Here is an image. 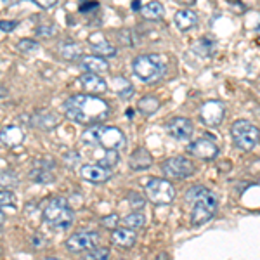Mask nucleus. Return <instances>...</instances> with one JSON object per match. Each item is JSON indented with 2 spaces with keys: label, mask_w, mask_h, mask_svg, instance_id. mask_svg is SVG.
<instances>
[{
  "label": "nucleus",
  "mask_w": 260,
  "mask_h": 260,
  "mask_svg": "<svg viewBox=\"0 0 260 260\" xmlns=\"http://www.w3.org/2000/svg\"><path fill=\"white\" fill-rule=\"evenodd\" d=\"M64 113L75 123L83 127H95L110 116L111 106L104 99L90 94H75L64 103Z\"/></svg>",
  "instance_id": "f257e3e1"
},
{
  "label": "nucleus",
  "mask_w": 260,
  "mask_h": 260,
  "mask_svg": "<svg viewBox=\"0 0 260 260\" xmlns=\"http://www.w3.org/2000/svg\"><path fill=\"white\" fill-rule=\"evenodd\" d=\"M186 201L192 205L191 210V224L203 225L215 215L219 208V200L212 191L205 186H192L186 192Z\"/></svg>",
  "instance_id": "f03ea898"
},
{
  "label": "nucleus",
  "mask_w": 260,
  "mask_h": 260,
  "mask_svg": "<svg viewBox=\"0 0 260 260\" xmlns=\"http://www.w3.org/2000/svg\"><path fill=\"white\" fill-rule=\"evenodd\" d=\"M82 142L87 146H101L104 149L121 151L127 148V137L118 127H89L82 134Z\"/></svg>",
  "instance_id": "7ed1b4c3"
},
{
  "label": "nucleus",
  "mask_w": 260,
  "mask_h": 260,
  "mask_svg": "<svg viewBox=\"0 0 260 260\" xmlns=\"http://www.w3.org/2000/svg\"><path fill=\"white\" fill-rule=\"evenodd\" d=\"M132 70L139 80L153 83L167 73V61L160 54H142L132 61Z\"/></svg>",
  "instance_id": "20e7f679"
},
{
  "label": "nucleus",
  "mask_w": 260,
  "mask_h": 260,
  "mask_svg": "<svg viewBox=\"0 0 260 260\" xmlns=\"http://www.w3.org/2000/svg\"><path fill=\"white\" fill-rule=\"evenodd\" d=\"M42 219L45 224L56 229H68L75 220V213L71 210L70 203L62 196H56V198L49 200V203L44 207L42 212Z\"/></svg>",
  "instance_id": "39448f33"
},
{
  "label": "nucleus",
  "mask_w": 260,
  "mask_h": 260,
  "mask_svg": "<svg viewBox=\"0 0 260 260\" xmlns=\"http://www.w3.org/2000/svg\"><path fill=\"white\" fill-rule=\"evenodd\" d=\"M231 136L236 148L241 151H251L260 141V130L248 120H236L231 125Z\"/></svg>",
  "instance_id": "423d86ee"
},
{
  "label": "nucleus",
  "mask_w": 260,
  "mask_h": 260,
  "mask_svg": "<svg viewBox=\"0 0 260 260\" xmlns=\"http://www.w3.org/2000/svg\"><path fill=\"white\" fill-rule=\"evenodd\" d=\"M146 196L153 205H169L175 198V189L167 179L153 177L146 184Z\"/></svg>",
  "instance_id": "0eeeda50"
},
{
  "label": "nucleus",
  "mask_w": 260,
  "mask_h": 260,
  "mask_svg": "<svg viewBox=\"0 0 260 260\" xmlns=\"http://www.w3.org/2000/svg\"><path fill=\"white\" fill-rule=\"evenodd\" d=\"M161 170L169 179H186L194 174L196 167L186 156H172L167 161H163Z\"/></svg>",
  "instance_id": "6e6552de"
},
{
  "label": "nucleus",
  "mask_w": 260,
  "mask_h": 260,
  "mask_svg": "<svg viewBox=\"0 0 260 260\" xmlns=\"http://www.w3.org/2000/svg\"><path fill=\"white\" fill-rule=\"evenodd\" d=\"M99 233L98 231H78V233L71 234L66 240V248L73 253H80V251H89L99 245Z\"/></svg>",
  "instance_id": "1a4fd4ad"
},
{
  "label": "nucleus",
  "mask_w": 260,
  "mask_h": 260,
  "mask_svg": "<svg viewBox=\"0 0 260 260\" xmlns=\"http://www.w3.org/2000/svg\"><path fill=\"white\" fill-rule=\"evenodd\" d=\"M200 118L208 127H219L225 118V106L219 99L207 101L200 108Z\"/></svg>",
  "instance_id": "9d476101"
},
{
  "label": "nucleus",
  "mask_w": 260,
  "mask_h": 260,
  "mask_svg": "<svg viewBox=\"0 0 260 260\" xmlns=\"http://www.w3.org/2000/svg\"><path fill=\"white\" fill-rule=\"evenodd\" d=\"M187 153L192 154V156H196V158H200V160L212 161V160H215V158L219 156L220 149L212 139L200 137V139L192 141L191 144L187 146Z\"/></svg>",
  "instance_id": "9b49d317"
},
{
  "label": "nucleus",
  "mask_w": 260,
  "mask_h": 260,
  "mask_svg": "<svg viewBox=\"0 0 260 260\" xmlns=\"http://www.w3.org/2000/svg\"><path fill=\"white\" fill-rule=\"evenodd\" d=\"M192 130H194L192 121L189 118H184V116H175V118L167 121V132L177 141L191 139Z\"/></svg>",
  "instance_id": "f8f14e48"
},
{
  "label": "nucleus",
  "mask_w": 260,
  "mask_h": 260,
  "mask_svg": "<svg viewBox=\"0 0 260 260\" xmlns=\"http://www.w3.org/2000/svg\"><path fill=\"white\" fill-rule=\"evenodd\" d=\"M80 175L83 180L90 184H104L113 177V170L99 167L98 163H89V165H83L80 169Z\"/></svg>",
  "instance_id": "ddd939ff"
},
{
  "label": "nucleus",
  "mask_w": 260,
  "mask_h": 260,
  "mask_svg": "<svg viewBox=\"0 0 260 260\" xmlns=\"http://www.w3.org/2000/svg\"><path fill=\"white\" fill-rule=\"evenodd\" d=\"M80 83H82V89L90 95H99V94L108 92V83L101 75L85 73L80 77Z\"/></svg>",
  "instance_id": "4468645a"
},
{
  "label": "nucleus",
  "mask_w": 260,
  "mask_h": 260,
  "mask_svg": "<svg viewBox=\"0 0 260 260\" xmlns=\"http://www.w3.org/2000/svg\"><path fill=\"white\" fill-rule=\"evenodd\" d=\"M24 139V134L19 127L14 125H7V127L0 128V144L6 148H16Z\"/></svg>",
  "instance_id": "2eb2a0df"
},
{
  "label": "nucleus",
  "mask_w": 260,
  "mask_h": 260,
  "mask_svg": "<svg viewBox=\"0 0 260 260\" xmlns=\"http://www.w3.org/2000/svg\"><path fill=\"white\" fill-rule=\"evenodd\" d=\"M128 165H130V169L136 170V172L148 170V169H151V165H153V156L149 154L148 149L137 148L132 154H130Z\"/></svg>",
  "instance_id": "dca6fc26"
},
{
  "label": "nucleus",
  "mask_w": 260,
  "mask_h": 260,
  "mask_svg": "<svg viewBox=\"0 0 260 260\" xmlns=\"http://www.w3.org/2000/svg\"><path fill=\"white\" fill-rule=\"evenodd\" d=\"M61 121L59 115L50 111H40L31 116V125L40 130H52Z\"/></svg>",
  "instance_id": "f3484780"
},
{
  "label": "nucleus",
  "mask_w": 260,
  "mask_h": 260,
  "mask_svg": "<svg viewBox=\"0 0 260 260\" xmlns=\"http://www.w3.org/2000/svg\"><path fill=\"white\" fill-rule=\"evenodd\" d=\"M174 21H175V26H177L180 31H189L191 28H194L196 24H198V16L191 9H180L177 14L174 16Z\"/></svg>",
  "instance_id": "a211bd4d"
},
{
  "label": "nucleus",
  "mask_w": 260,
  "mask_h": 260,
  "mask_svg": "<svg viewBox=\"0 0 260 260\" xmlns=\"http://www.w3.org/2000/svg\"><path fill=\"white\" fill-rule=\"evenodd\" d=\"M82 68L87 70L89 73H94V75H101V73H106L108 70H110V64H108L106 59H103V57H98V56H83L82 59Z\"/></svg>",
  "instance_id": "6ab92c4d"
},
{
  "label": "nucleus",
  "mask_w": 260,
  "mask_h": 260,
  "mask_svg": "<svg viewBox=\"0 0 260 260\" xmlns=\"http://www.w3.org/2000/svg\"><path fill=\"white\" fill-rule=\"evenodd\" d=\"M111 241L115 243L116 246H120V248H132V246L136 245V233L127 228L115 229L111 234Z\"/></svg>",
  "instance_id": "aec40b11"
},
{
  "label": "nucleus",
  "mask_w": 260,
  "mask_h": 260,
  "mask_svg": "<svg viewBox=\"0 0 260 260\" xmlns=\"http://www.w3.org/2000/svg\"><path fill=\"white\" fill-rule=\"evenodd\" d=\"M90 49H92V52H94V56L103 57V59H108V57L116 56V47L113 44H110L108 40L92 42Z\"/></svg>",
  "instance_id": "412c9836"
},
{
  "label": "nucleus",
  "mask_w": 260,
  "mask_h": 260,
  "mask_svg": "<svg viewBox=\"0 0 260 260\" xmlns=\"http://www.w3.org/2000/svg\"><path fill=\"white\" fill-rule=\"evenodd\" d=\"M137 110H139V113H142V115L151 116L160 110V101H158V98H154V95H144V98L139 99V103H137Z\"/></svg>",
  "instance_id": "4be33fe9"
},
{
  "label": "nucleus",
  "mask_w": 260,
  "mask_h": 260,
  "mask_svg": "<svg viewBox=\"0 0 260 260\" xmlns=\"http://www.w3.org/2000/svg\"><path fill=\"white\" fill-rule=\"evenodd\" d=\"M59 54L66 61H75L83 54V49L78 44H75V42H62L59 45Z\"/></svg>",
  "instance_id": "5701e85b"
},
{
  "label": "nucleus",
  "mask_w": 260,
  "mask_h": 260,
  "mask_svg": "<svg viewBox=\"0 0 260 260\" xmlns=\"http://www.w3.org/2000/svg\"><path fill=\"white\" fill-rule=\"evenodd\" d=\"M191 50L196 54V56H200V57H210L212 54H213V50H215V45H213V42L210 39L203 37V39L196 40L194 44H192Z\"/></svg>",
  "instance_id": "b1692460"
},
{
  "label": "nucleus",
  "mask_w": 260,
  "mask_h": 260,
  "mask_svg": "<svg viewBox=\"0 0 260 260\" xmlns=\"http://www.w3.org/2000/svg\"><path fill=\"white\" fill-rule=\"evenodd\" d=\"M141 12L146 19H161L165 14V9L160 2H148L141 7Z\"/></svg>",
  "instance_id": "393cba45"
},
{
  "label": "nucleus",
  "mask_w": 260,
  "mask_h": 260,
  "mask_svg": "<svg viewBox=\"0 0 260 260\" xmlns=\"http://www.w3.org/2000/svg\"><path fill=\"white\" fill-rule=\"evenodd\" d=\"M113 90H115L121 99H128L130 95L134 94L132 83H130L127 78H121V77L113 78Z\"/></svg>",
  "instance_id": "a878e982"
},
{
  "label": "nucleus",
  "mask_w": 260,
  "mask_h": 260,
  "mask_svg": "<svg viewBox=\"0 0 260 260\" xmlns=\"http://www.w3.org/2000/svg\"><path fill=\"white\" fill-rule=\"evenodd\" d=\"M95 160H98L99 167H104V169H113V167L118 163L120 156H118V151L104 149L99 156H95Z\"/></svg>",
  "instance_id": "bb28decb"
},
{
  "label": "nucleus",
  "mask_w": 260,
  "mask_h": 260,
  "mask_svg": "<svg viewBox=\"0 0 260 260\" xmlns=\"http://www.w3.org/2000/svg\"><path fill=\"white\" fill-rule=\"evenodd\" d=\"M121 224H123L125 228L130 229V231L142 229V228H144V224H146V217L142 215L141 212H134V213H130V215L125 217V219L121 220Z\"/></svg>",
  "instance_id": "cd10ccee"
},
{
  "label": "nucleus",
  "mask_w": 260,
  "mask_h": 260,
  "mask_svg": "<svg viewBox=\"0 0 260 260\" xmlns=\"http://www.w3.org/2000/svg\"><path fill=\"white\" fill-rule=\"evenodd\" d=\"M19 184V177L11 170H0V189H9Z\"/></svg>",
  "instance_id": "c85d7f7f"
},
{
  "label": "nucleus",
  "mask_w": 260,
  "mask_h": 260,
  "mask_svg": "<svg viewBox=\"0 0 260 260\" xmlns=\"http://www.w3.org/2000/svg\"><path fill=\"white\" fill-rule=\"evenodd\" d=\"M83 260H110V250L106 246H95L83 255Z\"/></svg>",
  "instance_id": "c756f323"
},
{
  "label": "nucleus",
  "mask_w": 260,
  "mask_h": 260,
  "mask_svg": "<svg viewBox=\"0 0 260 260\" xmlns=\"http://www.w3.org/2000/svg\"><path fill=\"white\" fill-rule=\"evenodd\" d=\"M30 179L37 184H49L54 180V175L47 169H35L30 174Z\"/></svg>",
  "instance_id": "7c9ffc66"
},
{
  "label": "nucleus",
  "mask_w": 260,
  "mask_h": 260,
  "mask_svg": "<svg viewBox=\"0 0 260 260\" xmlns=\"http://www.w3.org/2000/svg\"><path fill=\"white\" fill-rule=\"evenodd\" d=\"M12 205H16L14 192L9 189H0V208L12 207Z\"/></svg>",
  "instance_id": "2f4dec72"
},
{
  "label": "nucleus",
  "mask_w": 260,
  "mask_h": 260,
  "mask_svg": "<svg viewBox=\"0 0 260 260\" xmlns=\"http://www.w3.org/2000/svg\"><path fill=\"white\" fill-rule=\"evenodd\" d=\"M127 200H128L130 207H132L134 210H139V208L144 207V203H146L144 196H141L139 192H134V191H132V192H128Z\"/></svg>",
  "instance_id": "473e14b6"
},
{
  "label": "nucleus",
  "mask_w": 260,
  "mask_h": 260,
  "mask_svg": "<svg viewBox=\"0 0 260 260\" xmlns=\"http://www.w3.org/2000/svg\"><path fill=\"white\" fill-rule=\"evenodd\" d=\"M118 215L116 213H110V215H106V217H103L101 219V224H103V228H106V229H118Z\"/></svg>",
  "instance_id": "72a5a7b5"
},
{
  "label": "nucleus",
  "mask_w": 260,
  "mask_h": 260,
  "mask_svg": "<svg viewBox=\"0 0 260 260\" xmlns=\"http://www.w3.org/2000/svg\"><path fill=\"white\" fill-rule=\"evenodd\" d=\"M18 49L21 50V52H31V50H37V49H39V44H37L35 40L23 39V40H19Z\"/></svg>",
  "instance_id": "f704fd0d"
},
{
  "label": "nucleus",
  "mask_w": 260,
  "mask_h": 260,
  "mask_svg": "<svg viewBox=\"0 0 260 260\" xmlns=\"http://www.w3.org/2000/svg\"><path fill=\"white\" fill-rule=\"evenodd\" d=\"M57 33V28L54 24H42L37 28V35L39 37H54Z\"/></svg>",
  "instance_id": "c9c22d12"
},
{
  "label": "nucleus",
  "mask_w": 260,
  "mask_h": 260,
  "mask_svg": "<svg viewBox=\"0 0 260 260\" xmlns=\"http://www.w3.org/2000/svg\"><path fill=\"white\" fill-rule=\"evenodd\" d=\"M16 26H18V21H0V31L11 33L16 30Z\"/></svg>",
  "instance_id": "e433bc0d"
},
{
  "label": "nucleus",
  "mask_w": 260,
  "mask_h": 260,
  "mask_svg": "<svg viewBox=\"0 0 260 260\" xmlns=\"http://www.w3.org/2000/svg\"><path fill=\"white\" fill-rule=\"evenodd\" d=\"M120 40H123V45H134V40L130 39V31L128 30H123L118 33Z\"/></svg>",
  "instance_id": "4c0bfd02"
},
{
  "label": "nucleus",
  "mask_w": 260,
  "mask_h": 260,
  "mask_svg": "<svg viewBox=\"0 0 260 260\" xmlns=\"http://www.w3.org/2000/svg\"><path fill=\"white\" fill-rule=\"evenodd\" d=\"M35 4H37V6H40V7H44V9H50V7L57 6L56 0H45V2H35Z\"/></svg>",
  "instance_id": "58836bf2"
},
{
  "label": "nucleus",
  "mask_w": 260,
  "mask_h": 260,
  "mask_svg": "<svg viewBox=\"0 0 260 260\" xmlns=\"http://www.w3.org/2000/svg\"><path fill=\"white\" fill-rule=\"evenodd\" d=\"M98 7H99L98 2H89V4H83V6H80V11L87 12V11H90V9H98Z\"/></svg>",
  "instance_id": "ea45409f"
},
{
  "label": "nucleus",
  "mask_w": 260,
  "mask_h": 260,
  "mask_svg": "<svg viewBox=\"0 0 260 260\" xmlns=\"http://www.w3.org/2000/svg\"><path fill=\"white\" fill-rule=\"evenodd\" d=\"M154 260H169V255H167V251H160V253L154 257Z\"/></svg>",
  "instance_id": "a19ab883"
},
{
  "label": "nucleus",
  "mask_w": 260,
  "mask_h": 260,
  "mask_svg": "<svg viewBox=\"0 0 260 260\" xmlns=\"http://www.w3.org/2000/svg\"><path fill=\"white\" fill-rule=\"evenodd\" d=\"M7 94H9V90H7V87H4L2 83H0V98H6Z\"/></svg>",
  "instance_id": "79ce46f5"
},
{
  "label": "nucleus",
  "mask_w": 260,
  "mask_h": 260,
  "mask_svg": "<svg viewBox=\"0 0 260 260\" xmlns=\"http://www.w3.org/2000/svg\"><path fill=\"white\" fill-rule=\"evenodd\" d=\"M4 222H6V217H4V213L0 212V231H2V228H4Z\"/></svg>",
  "instance_id": "37998d69"
},
{
  "label": "nucleus",
  "mask_w": 260,
  "mask_h": 260,
  "mask_svg": "<svg viewBox=\"0 0 260 260\" xmlns=\"http://www.w3.org/2000/svg\"><path fill=\"white\" fill-rule=\"evenodd\" d=\"M132 9H141V4L134 2V4H132Z\"/></svg>",
  "instance_id": "c03bdc74"
},
{
  "label": "nucleus",
  "mask_w": 260,
  "mask_h": 260,
  "mask_svg": "<svg viewBox=\"0 0 260 260\" xmlns=\"http://www.w3.org/2000/svg\"><path fill=\"white\" fill-rule=\"evenodd\" d=\"M44 260H61V258H56V257H47V258H44Z\"/></svg>",
  "instance_id": "a18cd8bd"
},
{
  "label": "nucleus",
  "mask_w": 260,
  "mask_h": 260,
  "mask_svg": "<svg viewBox=\"0 0 260 260\" xmlns=\"http://www.w3.org/2000/svg\"><path fill=\"white\" fill-rule=\"evenodd\" d=\"M255 30H257V31H258V33H260V23H258V24H257V28H255Z\"/></svg>",
  "instance_id": "49530a36"
}]
</instances>
